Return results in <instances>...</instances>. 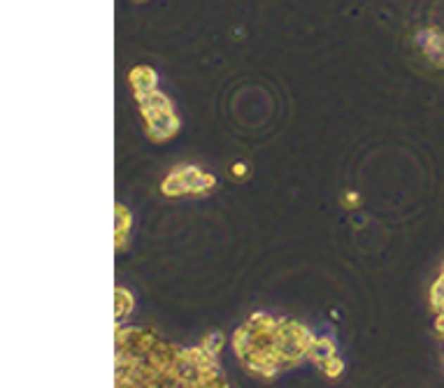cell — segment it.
Wrapping results in <instances>:
<instances>
[{
	"mask_svg": "<svg viewBox=\"0 0 444 388\" xmlns=\"http://www.w3.org/2000/svg\"><path fill=\"white\" fill-rule=\"evenodd\" d=\"M217 188V177L198 165H175L167 177L160 181V193L165 198L182 195H210Z\"/></svg>",
	"mask_w": 444,
	"mask_h": 388,
	"instance_id": "obj_3",
	"label": "cell"
},
{
	"mask_svg": "<svg viewBox=\"0 0 444 388\" xmlns=\"http://www.w3.org/2000/svg\"><path fill=\"white\" fill-rule=\"evenodd\" d=\"M231 174L235 179H244V177H249V165L244 163V161H237L231 165Z\"/></svg>",
	"mask_w": 444,
	"mask_h": 388,
	"instance_id": "obj_8",
	"label": "cell"
},
{
	"mask_svg": "<svg viewBox=\"0 0 444 388\" xmlns=\"http://www.w3.org/2000/svg\"><path fill=\"white\" fill-rule=\"evenodd\" d=\"M135 101L144 121V133H147V138L151 142L163 144L177 138L182 131V119L170 98L156 89L147 96L135 98Z\"/></svg>",
	"mask_w": 444,
	"mask_h": 388,
	"instance_id": "obj_2",
	"label": "cell"
},
{
	"mask_svg": "<svg viewBox=\"0 0 444 388\" xmlns=\"http://www.w3.org/2000/svg\"><path fill=\"white\" fill-rule=\"evenodd\" d=\"M135 3H144V0H135Z\"/></svg>",
	"mask_w": 444,
	"mask_h": 388,
	"instance_id": "obj_9",
	"label": "cell"
},
{
	"mask_svg": "<svg viewBox=\"0 0 444 388\" xmlns=\"http://www.w3.org/2000/svg\"><path fill=\"white\" fill-rule=\"evenodd\" d=\"M307 358L317 365V368L324 372L328 379H338L344 372V363L338 356V349H335V342L331 337H317L314 340Z\"/></svg>",
	"mask_w": 444,
	"mask_h": 388,
	"instance_id": "obj_4",
	"label": "cell"
},
{
	"mask_svg": "<svg viewBox=\"0 0 444 388\" xmlns=\"http://www.w3.org/2000/svg\"><path fill=\"white\" fill-rule=\"evenodd\" d=\"M128 84H131L133 89V96L142 98L158 89V75L147 65H137L131 70V75H128Z\"/></svg>",
	"mask_w": 444,
	"mask_h": 388,
	"instance_id": "obj_5",
	"label": "cell"
},
{
	"mask_svg": "<svg viewBox=\"0 0 444 388\" xmlns=\"http://www.w3.org/2000/svg\"><path fill=\"white\" fill-rule=\"evenodd\" d=\"M131 224H133V219H131V212H128L124 205H117V251H124V242L126 238L131 235Z\"/></svg>",
	"mask_w": 444,
	"mask_h": 388,
	"instance_id": "obj_6",
	"label": "cell"
},
{
	"mask_svg": "<svg viewBox=\"0 0 444 388\" xmlns=\"http://www.w3.org/2000/svg\"><path fill=\"white\" fill-rule=\"evenodd\" d=\"M314 332L307 325L256 311L233 335V351L254 377L272 379L310 356Z\"/></svg>",
	"mask_w": 444,
	"mask_h": 388,
	"instance_id": "obj_1",
	"label": "cell"
},
{
	"mask_svg": "<svg viewBox=\"0 0 444 388\" xmlns=\"http://www.w3.org/2000/svg\"><path fill=\"white\" fill-rule=\"evenodd\" d=\"M114 307H117V311H114V316H117V323H121V318H124L126 314H131L133 307H135L133 293L126 291V288L117 286V291H114Z\"/></svg>",
	"mask_w": 444,
	"mask_h": 388,
	"instance_id": "obj_7",
	"label": "cell"
}]
</instances>
